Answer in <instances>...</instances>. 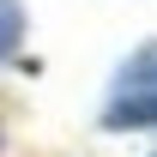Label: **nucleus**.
Segmentation results:
<instances>
[{
  "instance_id": "f03ea898",
  "label": "nucleus",
  "mask_w": 157,
  "mask_h": 157,
  "mask_svg": "<svg viewBox=\"0 0 157 157\" xmlns=\"http://www.w3.org/2000/svg\"><path fill=\"white\" fill-rule=\"evenodd\" d=\"M18 36H24V6L18 0H0V60L18 48Z\"/></svg>"
},
{
  "instance_id": "f257e3e1",
  "label": "nucleus",
  "mask_w": 157,
  "mask_h": 157,
  "mask_svg": "<svg viewBox=\"0 0 157 157\" xmlns=\"http://www.w3.org/2000/svg\"><path fill=\"white\" fill-rule=\"evenodd\" d=\"M103 121H109V127H151L157 121V42H145V48L121 67Z\"/></svg>"
}]
</instances>
